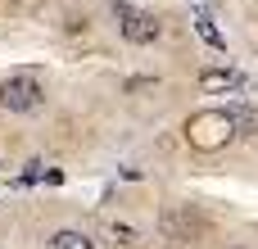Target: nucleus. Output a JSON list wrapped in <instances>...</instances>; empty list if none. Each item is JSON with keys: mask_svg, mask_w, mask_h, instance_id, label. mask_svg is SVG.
<instances>
[{"mask_svg": "<svg viewBox=\"0 0 258 249\" xmlns=\"http://www.w3.org/2000/svg\"><path fill=\"white\" fill-rule=\"evenodd\" d=\"M227 136H231V122H227L222 109L195 113V118L186 122V141H190L195 150H218V145H227Z\"/></svg>", "mask_w": 258, "mask_h": 249, "instance_id": "2", "label": "nucleus"}, {"mask_svg": "<svg viewBox=\"0 0 258 249\" xmlns=\"http://www.w3.org/2000/svg\"><path fill=\"white\" fill-rule=\"evenodd\" d=\"M222 113H227L231 132H254V127H258V113H254V109H245V104H231V109H222Z\"/></svg>", "mask_w": 258, "mask_h": 249, "instance_id": "7", "label": "nucleus"}, {"mask_svg": "<svg viewBox=\"0 0 258 249\" xmlns=\"http://www.w3.org/2000/svg\"><path fill=\"white\" fill-rule=\"evenodd\" d=\"M113 18H118V32H122L132 45H154V41H159V18H154V14L132 9V5H113Z\"/></svg>", "mask_w": 258, "mask_h": 249, "instance_id": "3", "label": "nucleus"}, {"mask_svg": "<svg viewBox=\"0 0 258 249\" xmlns=\"http://www.w3.org/2000/svg\"><path fill=\"white\" fill-rule=\"evenodd\" d=\"M200 227H204V222H200L190 209H181V213H168V218H163V231H168V236H177V240H186V236H190V231H200Z\"/></svg>", "mask_w": 258, "mask_h": 249, "instance_id": "4", "label": "nucleus"}, {"mask_svg": "<svg viewBox=\"0 0 258 249\" xmlns=\"http://www.w3.org/2000/svg\"><path fill=\"white\" fill-rule=\"evenodd\" d=\"M236 82H240V77H236L231 68H204V73H200V86H204V91H227V86H236Z\"/></svg>", "mask_w": 258, "mask_h": 249, "instance_id": "5", "label": "nucleus"}, {"mask_svg": "<svg viewBox=\"0 0 258 249\" xmlns=\"http://www.w3.org/2000/svg\"><path fill=\"white\" fill-rule=\"evenodd\" d=\"M50 249H95V245H91V236H86V231L63 227V231H54V236H50Z\"/></svg>", "mask_w": 258, "mask_h": 249, "instance_id": "6", "label": "nucleus"}, {"mask_svg": "<svg viewBox=\"0 0 258 249\" xmlns=\"http://www.w3.org/2000/svg\"><path fill=\"white\" fill-rule=\"evenodd\" d=\"M195 18H200V32H204V41H213V45H222V36H218V27H213V18H209L204 9H200Z\"/></svg>", "mask_w": 258, "mask_h": 249, "instance_id": "8", "label": "nucleus"}, {"mask_svg": "<svg viewBox=\"0 0 258 249\" xmlns=\"http://www.w3.org/2000/svg\"><path fill=\"white\" fill-rule=\"evenodd\" d=\"M109 236H113V240H118V245H127V240H132V236H136V231H132V227H109Z\"/></svg>", "mask_w": 258, "mask_h": 249, "instance_id": "9", "label": "nucleus"}, {"mask_svg": "<svg viewBox=\"0 0 258 249\" xmlns=\"http://www.w3.org/2000/svg\"><path fill=\"white\" fill-rule=\"evenodd\" d=\"M41 100H45V91L32 73H14L0 82V109H9V113H36Z\"/></svg>", "mask_w": 258, "mask_h": 249, "instance_id": "1", "label": "nucleus"}]
</instances>
